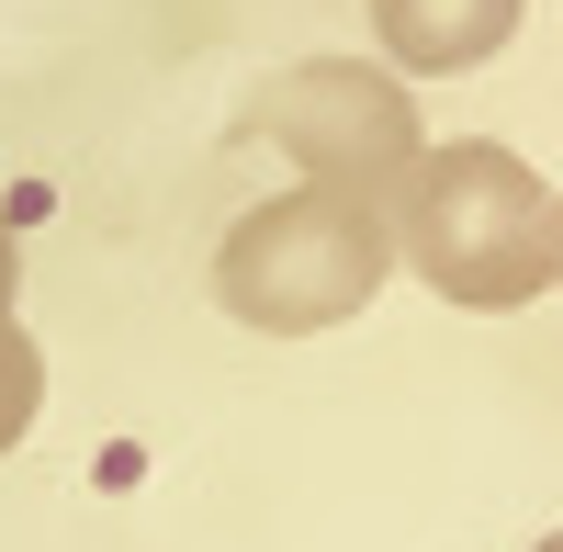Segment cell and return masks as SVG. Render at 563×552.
I'll return each instance as SVG.
<instances>
[{"label": "cell", "mask_w": 563, "mask_h": 552, "mask_svg": "<svg viewBox=\"0 0 563 552\" xmlns=\"http://www.w3.org/2000/svg\"><path fill=\"white\" fill-rule=\"evenodd\" d=\"M395 249L406 271L462 316H507L541 283H563V192H541V169L519 147H429L395 192Z\"/></svg>", "instance_id": "6da1fadb"}, {"label": "cell", "mask_w": 563, "mask_h": 552, "mask_svg": "<svg viewBox=\"0 0 563 552\" xmlns=\"http://www.w3.org/2000/svg\"><path fill=\"white\" fill-rule=\"evenodd\" d=\"M395 203L384 192H339V180H305V192H271L225 225L214 249V294L238 328L260 339H316L350 328V316L395 283Z\"/></svg>", "instance_id": "7a4b0ae2"}, {"label": "cell", "mask_w": 563, "mask_h": 552, "mask_svg": "<svg viewBox=\"0 0 563 552\" xmlns=\"http://www.w3.org/2000/svg\"><path fill=\"white\" fill-rule=\"evenodd\" d=\"M238 147H282L305 180H339V192H406V169L429 158L417 147V102L395 68H361V57H294L271 68L249 102H238Z\"/></svg>", "instance_id": "3957f363"}, {"label": "cell", "mask_w": 563, "mask_h": 552, "mask_svg": "<svg viewBox=\"0 0 563 552\" xmlns=\"http://www.w3.org/2000/svg\"><path fill=\"white\" fill-rule=\"evenodd\" d=\"M519 12L530 0H372V45L406 79H462L519 34Z\"/></svg>", "instance_id": "277c9868"}, {"label": "cell", "mask_w": 563, "mask_h": 552, "mask_svg": "<svg viewBox=\"0 0 563 552\" xmlns=\"http://www.w3.org/2000/svg\"><path fill=\"white\" fill-rule=\"evenodd\" d=\"M12 283H23V249H12V225H0V451H12V440L34 429V406H45V350L23 339Z\"/></svg>", "instance_id": "5b68a950"}, {"label": "cell", "mask_w": 563, "mask_h": 552, "mask_svg": "<svg viewBox=\"0 0 563 552\" xmlns=\"http://www.w3.org/2000/svg\"><path fill=\"white\" fill-rule=\"evenodd\" d=\"M541 552H563V530H552V541H541Z\"/></svg>", "instance_id": "8992f818"}]
</instances>
